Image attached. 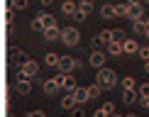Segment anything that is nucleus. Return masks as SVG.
Returning a JSON list of instances; mask_svg holds the SVG:
<instances>
[{
    "label": "nucleus",
    "mask_w": 149,
    "mask_h": 117,
    "mask_svg": "<svg viewBox=\"0 0 149 117\" xmlns=\"http://www.w3.org/2000/svg\"><path fill=\"white\" fill-rule=\"evenodd\" d=\"M95 83L100 85V88L105 90V88H115L117 83H120V78H117V73L113 71V69H108V66H103V69H98V73H95Z\"/></svg>",
    "instance_id": "obj_1"
},
{
    "label": "nucleus",
    "mask_w": 149,
    "mask_h": 117,
    "mask_svg": "<svg viewBox=\"0 0 149 117\" xmlns=\"http://www.w3.org/2000/svg\"><path fill=\"white\" fill-rule=\"evenodd\" d=\"M37 73H39V64H37L34 59H27L20 69H17V78H27V81H32Z\"/></svg>",
    "instance_id": "obj_2"
},
{
    "label": "nucleus",
    "mask_w": 149,
    "mask_h": 117,
    "mask_svg": "<svg viewBox=\"0 0 149 117\" xmlns=\"http://www.w3.org/2000/svg\"><path fill=\"white\" fill-rule=\"evenodd\" d=\"M61 42H64L66 46H78V44H81V32H78L76 27L61 29Z\"/></svg>",
    "instance_id": "obj_3"
},
{
    "label": "nucleus",
    "mask_w": 149,
    "mask_h": 117,
    "mask_svg": "<svg viewBox=\"0 0 149 117\" xmlns=\"http://www.w3.org/2000/svg\"><path fill=\"white\" fill-rule=\"evenodd\" d=\"M78 66H81V61L73 59V56H69V54L59 59V73H73Z\"/></svg>",
    "instance_id": "obj_4"
},
{
    "label": "nucleus",
    "mask_w": 149,
    "mask_h": 117,
    "mask_svg": "<svg viewBox=\"0 0 149 117\" xmlns=\"http://www.w3.org/2000/svg\"><path fill=\"white\" fill-rule=\"evenodd\" d=\"M54 78L59 81V88L66 90V93H73V90L78 88V85H76V78H73L71 73H59V76H54Z\"/></svg>",
    "instance_id": "obj_5"
},
{
    "label": "nucleus",
    "mask_w": 149,
    "mask_h": 117,
    "mask_svg": "<svg viewBox=\"0 0 149 117\" xmlns=\"http://www.w3.org/2000/svg\"><path fill=\"white\" fill-rule=\"evenodd\" d=\"M105 61H108V54H105L103 49H93V51H91V56H88V64L93 66V69H103V66H105Z\"/></svg>",
    "instance_id": "obj_6"
},
{
    "label": "nucleus",
    "mask_w": 149,
    "mask_h": 117,
    "mask_svg": "<svg viewBox=\"0 0 149 117\" xmlns=\"http://www.w3.org/2000/svg\"><path fill=\"white\" fill-rule=\"evenodd\" d=\"M8 59H10V64L15 66V69H20V66H22L29 56L22 51V49H10V51H8Z\"/></svg>",
    "instance_id": "obj_7"
},
{
    "label": "nucleus",
    "mask_w": 149,
    "mask_h": 117,
    "mask_svg": "<svg viewBox=\"0 0 149 117\" xmlns=\"http://www.w3.org/2000/svg\"><path fill=\"white\" fill-rule=\"evenodd\" d=\"M127 17L130 20H142V17H144L142 3H127Z\"/></svg>",
    "instance_id": "obj_8"
},
{
    "label": "nucleus",
    "mask_w": 149,
    "mask_h": 117,
    "mask_svg": "<svg viewBox=\"0 0 149 117\" xmlns=\"http://www.w3.org/2000/svg\"><path fill=\"white\" fill-rule=\"evenodd\" d=\"M15 93L17 95H29V93H32V81H27V78H17Z\"/></svg>",
    "instance_id": "obj_9"
},
{
    "label": "nucleus",
    "mask_w": 149,
    "mask_h": 117,
    "mask_svg": "<svg viewBox=\"0 0 149 117\" xmlns=\"http://www.w3.org/2000/svg\"><path fill=\"white\" fill-rule=\"evenodd\" d=\"M42 90H44V95H56L59 93V81H56V78H47V81L44 83H42Z\"/></svg>",
    "instance_id": "obj_10"
},
{
    "label": "nucleus",
    "mask_w": 149,
    "mask_h": 117,
    "mask_svg": "<svg viewBox=\"0 0 149 117\" xmlns=\"http://www.w3.org/2000/svg\"><path fill=\"white\" fill-rule=\"evenodd\" d=\"M37 20L42 22V27H44V29H49V27H56V17H54L52 12H39V15H37Z\"/></svg>",
    "instance_id": "obj_11"
},
{
    "label": "nucleus",
    "mask_w": 149,
    "mask_h": 117,
    "mask_svg": "<svg viewBox=\"0 0 149 117\" xmlns=\"http://www.w3.org/2000/svg\"><path fill=\"white\" fill-rule=\"evenodd\" d=\"M61 12H64L66 17H73L78 12V3L76 0H64V3H61Z\"/></svg>",
    "instance_id": "obj_12"
},
{
    "label": "nucleus",
    "mask_w": 149,
    "mask_h": 117,
    "mask_svg": "<svg viewBox=\"0 0 149 117\" xmlns=\"http://www.w3.org/2000/svg\"><path fill=\"white\" fill-rule=\"evenodd\" d=\"M71 95H73V100H76V105H83V102L91 100V98H88V88H76Z\"/></svg>",
    "instance_id": "obj_13"
},
{
    "label": "nucleus",
    "mask_w": 149,
    "mask_h": 117,
    "mask_svg": "<svg viewBox=\"0 0 149 117\" xmlns=\"http://www.w3.org/2000/svg\"><path fill=\"white\" fill-rule=\"evenodd\" d=\"M139 51V44H137V39H125L122 42V54H137Z\"/></svg>",
    "instance_id": "obj_14"
},
{
    "label": "nucleus",
    "mask_w": 149,
    "mask_h": 117,
    "mask_svg": "<svg viewBox=\"0 0 149 117\" xmlns=\"http://www.w3.org/2000/svg\"><path fill=\"white\" fill-rule=\"evenodd\" d=\"M44 39L47 42H61V29L59 27H49V29H44Z\"/></svg>",
    "instance_id": "obj_15"
},
{
    "label": "nucleus",
    "mask_w": 149,
    "mask_h": 117,
    "mask_svg": "<svg viewBox=\"0 0 149 117\" xmlns=\"http://www.w3.org/2000/svg\"><path fill=\"white\" fill-rule=\"evenodd\" d=\"M147 27H149V17H147V20L142 17V20H134L132 32H134V34H144V32H147Z\"/></svg>",
    "instance_id": "obj_16"
},
{
    "label": "nucleus",
    "mask_w": 149,
    "mask_h": 117,
    "mask_svg": "<svg viewBox=\"0 0 149 117\" xmlns=\"http://www.w3.org/2000/svg\"><path fill=\"white\" fill-rule=\"evenodd\" d=\"M100 17H103V20H113V17H117V15H115V5L105 3L103 8H100Z\"/></svg>",
    "instance_id": "obj_17"
},
{
    "label": "nucleus",
    "mask_w": 149,
    "mask_h": 117,
    "mask_svg": "<svg viewBox=\"0 0 149 117\" xmlns=\"http://www.w3.org/2000/svg\"><path fill=\"white\" fill-rule=\"evenodd\" d=\"M76 3H78V12H83L86 17L93 12V0H76Z\"/></svg>",
    "instance_id": "obj_18"
},
{
    "label": "nucleus",
    "mask_w": 149,
    "mask_h": 117,
    "mask_svg": "<svg viewBox=\"0 0 149 117\" xmlns=\"http://www.w3.org/2000/svg\"><path fill=\"white\" fill-rule=\"evenodd\" d=\"M137 90H122V102L125 105H132V102H137Z\"/></svg>",
    "instance_id": "obj_19"
},
{
    "label": "nucleus",
    "mask_w": 149,
    "mask_h": 117,
    "mask_svg": "<svg viewBox=\"0 0 149 117\" xmlns=\"http://www.w3.org/2000/svg\"><path fill=\"white\" fill-rule=\"evenodd\" d=\"M59 59H61L59 54H54V51H49L47 56H44V64H47V66H52V69H59Z\"/></svg>",
    "instance_id": "obj_20"
},
{
    "label": "nucleus",
    "mask_w": 149,
    "mask_h": 117,
    "mask_svg": "<svg viewBox=\"0 0 149 117\" xmlns=\"http://www.w3.org/2000/svg\"><path fill=\"white\" fill-rule=\"evenodd\" d=\"M108 54L110 56H120L122 54V42H110L108 44Z\"/></svg>",
    "instance_id": "obj_21"
},
{
    "label": "nucleus",
    "mask_w": 149,
    "mask_h": 117,
    "mask_svg": "<svg viewBox=\"0 0 149 117\" xmlns=\"http://www.w3.org/2000/svg\"><path fill=\"white\" fill-rule=\"evenodd\" d=\"M120 85H122V90H137V83H134V78H132V76L120 78Z\"/></svg>",
    "instance_id": "obj_22"
},
{
    "label": "nucleus",
    "mask_w": 149,
    "mask_h": 117,
    "mask_svg": "<svg viewBox=\"0 0 149 117\" xmlns=\"http://www.w3.org/2000/svg\"><path fill=\"white\" fill-rule=\"evenodd\" d=\"M61 107L69 110V112L76 107V100H73V95H71V93H66V98H61Z\"/></svg>",
    "instance_id": "obj_23"
},
{
    "label": "nucleus",
    "mask_w": 149,
    "mask_h": 117,
    "mask_svg": "<svg viewBox=\"0 0 149 117\" xmlns=\"http://www.w3.org/2000/svg\"><path fill=\"white\" fill-rule=\"evenodd\" d=\"M27 5H29V0H10V8L15 10V12H22V10H27Z\"/></svg>",
    "instance_id": "obj_24"
},
{
    "label": "nucleus",
    "mask_w": 149,
    "mask_h": 117,
    "mask_svg": "<svg viewBox=\"0 0 149 117\" xmlns=\"http://www.w3.org/2000/svg\"><path fill=\"white\" fill-rule=\"evenodd\" d=\"M12 20H15V10H12V8H3V22L5 24H12Z\"/></svg>",
    "instance_id": "obj_25"
},
{
    "label": "nucleus",
    "mask_w": 149,
    "mask_h": 117,
    "mask_svg": "<svg viewBox=\"0 0 149 117\" xmlns=\"http://www.w3.org/2000/svg\"><path fill=\"white\" fill-rule=\"evenodd\" d=\"M100 93H103V88H100V85H98V83L88 85V98H91V100H93V98H98Z\"/></svg>",
    "instance_id": "obj_26"
},
{
    "label": "nucleus",
    "mask_w": 149,
    "mask_h": 117,
    "mask_svg": "<svg viewBox=\"0 0 149 117\" xmlns=\"http://www.w3.org/2000/svg\"><path fill=\"white\" fill-rule=\"evenodd\" d=\"M115 15H117V17H127V3L115 5Z\"/></svg>",
    "instance_id": "obj_27"
},
{
    "label": "nucleus",
    "mask_w": 149,
    "mask_h": 117,
    "mask_svg": "<svg viewBox=\"0 0 149 117\" xmlns=\"http://www.w3.org/2000/svg\"><path fill=\"white\" fill-rule=\"evenodd\" d=\"M110 34H113V42H125V32L122 29H110Z\"/></svg>",
    "instance_id": "obj_28"
},
{
    "label": "nucleus",
    "mask_w": 149,
    "mask_h": 117,
    "mask_svg": "<svg viewBox=\"0 0 149 117\" xmlns=\"http://www.w3.org/2000/svg\"><path fill=\"white\" fill-rule=\"evenodd\" d=\"M137 95H139V98H147V100H149V83L139 85V88H137Z\"/></svg>",
    "instance_id": "obj_29"
},
{
    "label": "nucleus",
    "mask_w": 149,
    "mask_h": 117,
    "mask_svg": "<svg viewBox=\"0 0 149 117\" xmlns=\"http://www.w3.org/2000/svg\"><path fill=\"white\" fill-rule=\"evenodd\" d=\"M100 107H103V112H105V115H108V117L117 112V110H115V105H113V102H105V105H100Z\"/></svg>",
    "instance_id": "obj_30"
},
{
    "label": "nucleus",
    "mask_w": 149,
    "mask_h": 117,
    "mask_svg": "<svg viewBox=\"0 0 149 117\" xmlns=\"http://www.w3.org/2000/svg\"><path fill=\"white\" fill-rule=\"evenodd\" d=\"M103 44H105V42H103V39H100L98 34H95V37L91 39V46H93V49H103Z\"/></svg>",
    "instance_id": "obj_31"
},
{
    "label": "nucleus",
    "mask_w": 149,
    "mask_h": 117,
    "mask_svg": "<svg viewBox=\"0 0 149 117\" xmlns=\"http://www.w3.org/2000/svg\"><path fill=\"white\" fill-rule=\"evenodd\" d=\"M29 27H32V32H44V27H42V22L37 20V17L32 20V24H29Z\"/></svg>",
    "instance_id": "obj_32"
},
{
    "label": "nucleus",
    "mask_w": 149,
    "mask_h": 117,
    "mask_svg": "<svg viewBox=\"0 0 149 117\" xmlns=\"http://www.w3.org/2000/svg\"><path fill=\"white\" fill-rule=\"evenodd\" d=\"M139 59H144V61H149V46H139Z\"/></svg>",
    "instance_id": "obj_33"
},
{
    "label": "nucleus",
    "mask_w": 149,
    "mask_h": 117,
    "mask_svg": "<svg viewBox=\"0 0 149 117\" xmlns=\"http://www.w3.org/2000/svg\"><path fill=\"white\" fill-rule=\"evenodd\" d=\"M71 117H86V112H83V107H81V105H76V107L71 110Z\"/></svg>",
    "instance_id": "obj_34"
},
{
    "label": "nucleus",
    "mask_w": 149,
    "mask_h": 117,
    "mask_svg": "<svg viewBox=\"0 0 149 117\" xmlns=\"http://www.w3.org/2000/svg\"><path fill=\"white\" fill-rule=\"evenodd\" d=\"M24 117H47V115H44V110H29Z\"/></svg>",
    "instance_id": "obj_35"
},
{
    "label": "nucleus",
    "mask_w": 149,
    "mask_h": 117,
    "mask_svg": "<svg viewBox=\"0 0 149 117\" xmlns=\"http://www.w3.org/2000/svg\"><path fill=\"white\" fill-rule=\"evenodd\" d=\"M73 17H76L78 22H86V15H83V12H76V15H73Z\"/></svg>",
    "instance_id": "obj_36"
},
{
    "label": "nucleus",
    "mask_w": 149,
    "mask_h": 117,
    "mask_svg": "<svg viewBox=\"0 0 149 117\" xmlns=\"http://www.w3.org/2000/svg\"><path fill=\"white\" fill-rule=\"evenodd\" d=\"M39 3H42V8H52V3H54V0H39Z\"/></svg>",
    "instance_id": "obj_37"
},
{
    "label": "nucleus",
    "mask_w": 149,
    "mask_h": 117,
    "mask_svg": "<svg viewBox=\"0 0 149 117\" xmlns=\"http://www.w3.org/2000/svg\"><path fill=\"white\" fill-rule=\"evenodd\" d=\"M144 71H147V76H149V61H144Z\"/></svg>",
    "instance_id": "obj_38"
},
{
    "label": "nucleus",
    "mask_w": 149,
    "mask_h": 117,
    "mask_svg": "<svg viewBox=\"0 0 149 117\" xmlns=\"http://www.w3.org/2000/svg\"><path fill=\"white\" fill-rule=\"evenodd\" d=\"M110 117H125V115H117V112H115V115H110Z\"/></svg>",
    "instance_id": "obj_39"
},
{
    "label": "nucleus",
    "mask_w": 149,
    "mask_h": 117,
    "mask_svg": "<svg viewBox=\"0 0 149 117\" xmlns=\"http://www.w3.org/2000/svg\"><path fill=\"white\" fill-rule=\"evenodd\" d=\"M144 37H147V39H149V27H147V32H144Z\"/></svg>",
    "instance_id": "obj_40"
},
{
    "label": "nucleus",
    "mask_w": 149,
    "mask_h": 117,
    "mask_svg": "<svg viewBox=\"0 0 149 117\" xmlns=\"http://www.w3.org/2000/svg\"><path fill=\"white\" fill-rule=\"evenodd\" d=\"M125 117H139V115H125Z\"/></svg>",
    "instance_id": "obj_41"
},
{
    "label": "nucleus",
    "mask_w": 149,
    "mask_h": 117,
    "mask_svg": "<svg viewBox=\"0 0 149 117\" xmlns=\"http://www.w3.org/2000/svg\"><path fill=\"white\" fill-rule=\"evenodd\" d=\"M147 5H149V0H147Z\"/></svg>",
    "instance_id": "obj_42"
},
{
    "label": "nucleus",
    "mask_w": 149,
    "mask_h": 117,
    "mask_svg": "<svg viewBox=\"0 0 149 117\" xmlns=\"http://www.w3.org/2000/svg\"><path fill=\"white\" fill-rule=\"evenodd\" d=\"M147 107H149V105H147Z\"/></svg>",
    "instance_id": "obj_43"
}]
</instances>
